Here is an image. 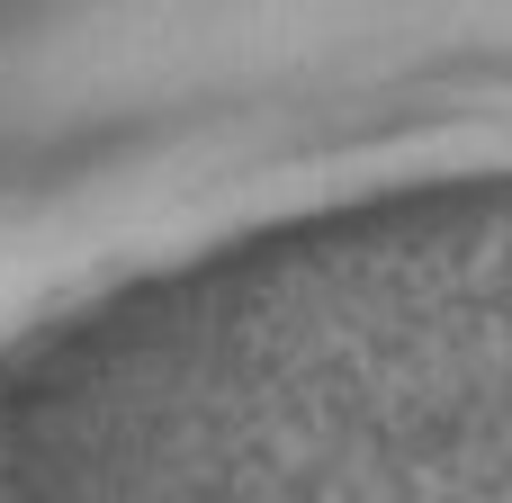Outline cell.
Returning a JSON list of instances; mask_svg holds the SVG:
<instances>
[{"label":"cell","instance_id":"obj_1","mask_svg":"<svg viewBox=\"0 0 512 503\" xmlns=\"http://www.w3.org/2000/svg\"><path fill=\"white\" fill-rule=\"evenodd\" d=\"M495 198H512V189H495ZM405 207H477V198H405ZM225 261V252H216ZM216 261H189V270H171V279H144L135 297H117V306H99V315H72V324H117V315H144L153 297H171L180 279H198V270H216ZM72 324H54V333H72Z\"/></svg>","mask_w":512,"mask_h":503}]
</instances>
